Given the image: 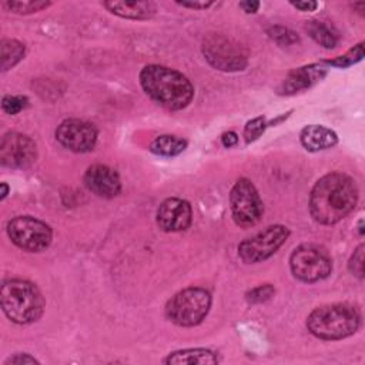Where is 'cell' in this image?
I'll list each match as a JSON object with an SVG mask.
<instances>
[{
    "label": "cell",
    "instance_id": "1",
    "mask_svg": "<svg viewBox=\"0 0 365 365\" xmlns=\"http://www.w3.org/2000/svg\"><path fill=\"white\" fill-rule=\"evenodd\" d=\"M355 181L342 173H329L319 178L311 190V217L324 225H332L346 217L356 205Z\"/></svg>",
    "mask_w": 365,
    "mask_h": 365
},
{
    "label": "cell",
    "instance_id": "2",
    "mask_svg": "<svg viewBox=\"0 0 365 365\" xmlns=\"http://www.w3.org/2000/svg\"><path fill=\"white\" fill-rule=\"evenodd\" d=\"M140 84L153 101L167 110H182L194 97L191 81L180 71L165 66H145L140 71Z\"/></svg>",
    "mask_w": 365,
    "mask_h": 365
},
{
    "label": "cell",
    "instance_id": "3",
    "mask_svg": "<svg viewBox=\"0 0 365 365\" xmlns=\"http://www.w3.org/2000/svg\"><path fill=\"white\" fill-rule=\"evenodd\" d=\"M361 315L355 305L346 302L315 308L307 318L308 331L321 339H342L358 331Z\"/></svg>",
    "mask_w": 365,
    "mask_h": 365
},
{
    "label": "cell",
    "instance_id": "4",
    "mask_svg": "<svg viewBox=\"0 0 365 365\" xmlns=\"http://www.w3.org/2000/svg\"><path fill=\"white\" fill-rule=\"evenodd\" d=\"M3 312L16 324L26 325L37 321L44 311V298L38 288L26 279H7L0 294Z\"/></svg>",
    "mask_w": 365,
    "mask_h": 365
},
{
    "label": "cell",
    "instance_id": "5",
    "mask_svg": "<svg viewBox=\"0 0 365 365\" xmlns=\"http://www.w3.org/2000/svg\"><path fill=\"white\" fill-rule=\"evenodd\" d=\"M211 295L204 288L190 287L177 292L165 305V317L178 327L198 325L208 314Z\"/></svg>",
    "mask_w": 365,
    "mask_h": 365
},
{
    "label": "cell",
    "instance_id": "6",
    "mask_svg": "<svg viewBox=\"0 0 365 365\" xmlns=\"http://www.w3.org/2000/svg\"><path fill=\"white\" fill-rule=\"evenodd\" d=\"M289 267L299 281L317 282L331 274L332 259L325 248L315 244H302L292 251Z\"/></svg>",
    "mask_w": 365,
    "mask_h": 365
},
{
    "label": "cell",
    "instance_id": "7",
    "mask_svg": "<svg viewBox=\"0 0 365 365\" xmlns=\"http://www.w3.org/2000/svg\"><path fill=\"white\" fill-rule=\"evenodd\" d=\"M202 54L217 70L238 71L247 67V53L241 44L222 36L210 34L202 40Z\"/></svg>",
    "mask_w": 365,
    "mask_h": 365
},
{
    "label": "cell",
    "instance_id": "8",
    "mask_svg": "<svg viewBox=\"0 0 365 365\" xmlns=\"http://www.w3.org/2000/svg\"><path fill=\"white\" fill-rule=\"evenodd\" d=\"M7 235L14 245L29 252H40L51 242V228L30 215H19L9 221Z\"/></svg>",
    "mask_w": 365,
    "mask_h": 365
},
{
    "label": "cell",
    "instance_id": "9",
    "mask_svg": "<svg viewBox=\"0 0 365 365\" xmlns=\"http://www.w3.org/2000/svg\"><path fill=\"white\" fill-rule=\"evenodd\" d=\"M232 218L240 227L255 225L264 212V205L254 184L248 178H240L230 192Z\"/></svg>",
    "mask_w": 365,
    "mask_h": 365
},
{
    "label": "cell",
    "instance_id": "10",
    "mask_svg": "<svg viewBox=\"0 0 365 365\" xmlns=\"http://www.w3.org/2000/svg\"><path fill=\"white\" fill-rule=\"evenodd\" d=\"M289 230L285 225H269L238 245V255L245 264H255L269 258L287 241Z\"/></svg>",
    "mask_w": 365,
    "mask_h": 365
},
{
    "label": "cell",
    "instance_id": "11",
    "mask_svg": "<svg viewBox=\"0 0 365 365\" xmlns=\"http://www.w3.org/2000/svg\"><path fill=\"white\" fill-rule=\"evenodd\" d=\"M37 157L36 143L26 134L10 131L0 143V161L6 167L27 168Z\"/></svg>",
    "mask_w": 365,
    "mask_h": 365
},
{
    "label": "cell",
    "instance_id": "12",
    "mask_svg": "<svg viewBox=\"0 0 365 365\" xmlns=\"http://www.w3.org/2000/svg\"><path fill=\"white\" fill-rule=\"evenodd\" d=\"M56 140L73 153H87L96 145L97 130L84 120L68 118L57 127Z\"/></svg>",
    "mask_w": 365,
    "mask_h": 365
},
{
    "label": "cell",
    "instance_id": "13",
    "mask_svg": "<svg viewBox=\"0 0 365 365\" xmlns=\"http://www.w3.org/2000/svg\"><path fill=\"white\" fill-rule=\"evenodd\" d=\"M157 225L165 232L184 231L191 225V205L181 198H167L157 210Z\"/></svg>",
    "mask_w": 365,
    "mask_h": 365
},
{
    "label": "cell",
    "instance_id": "14",
    "mask_svg": "<svg viewBox=\"0 0 365 365\" xmlns=\"http://www.w3.org/2000/svg\"><path fill=\"white\" fill-rule=\"evenodd\" d=\"M84 185L101 198H114L121 191V181L117 171L103 164H94L87 168Z\"/></svg>",
    "mask_w": 365,
    "mask_h": 365
},
{
    "label": "cell",
    "instance_id": "15",
    "mask_svg": "<svg viewBox=\"0 0 365 365\" xmlns=\"http://www.w3.org/2000/svg\"><path fill=\"white\" fill-rule=\"evenodd\" d=\"M325 76V67L319 64H311L299 67L288 74L281 86L282 94H295L301 90L309 88Z\"/></svg>",
    "mask_w": 365,
    "mask_h": 365
},
{
    "label": "cell",
    "instance_id": "16",
    "mask_svg": "<svg viewBox=\"0 0 365 365\" xmlns=\"http://www.w3.org/2000/svg\"><path fill=\"white\" fill-rule=\"evenodd\" d=\"M103 4L113 14L131 20H147L157 13V4L153 1H104Z\"/></svg>",
    "mask_w": 365,
    "mask_h": 365
},
{
    "label": "cell",
    "instance_id": "17",
    "mask_svg": "<svg viewBox=\"0 0 365 365\" xmlns=\"http://www.w3.org/2000/svg\"><path fill=\"white\" fill-rule=\"evenodd\" d=\"M299 140L305 150L321 151V150L334 147L338 141V137H336L335 131H332L328 127L311 124V125H307L302 128V131L299 134Z\"/></svg>",
    "mask_w": 365,
    "mask_h": 365
},
{
    "label": "cell",
    "instance_id": "18",
    "mask_svg": "<svg viewBox=\"0 0 365 365\" xmlns=\"http://www.w3.org/2000/svg\"><path fill=\"white\" fill-rule=\"evenodd\" d=\"M165 364L171 365V364H200V365H205V364H217L218 358L215 355V352L210 351V349H204V348H190V349H182V351H175L171 352L165 359Z\"/></svg>",
    "mask_w": 365,
    "mask_h": 365
},
{
    "label": "cell",
    "instance_id": "19",
    "mask_svg": "<svg viewBox=\"0 0 365 365\" xmlns=\"http://www.w3.org/2000/svg\"><path fill=\"white\" fill-rule=\"evenodd\" d=\"M305 30L312 37V40L319 46H322L324 48H334L338 44L336 33L324 21H318V20L307 21Z\"/></svg>",
    "mask_w": 365,
    "mask_h": 365
},
{
    "label": "cell",
    "instance_id": "20",
    "mask_svg": "<svg viewBox=\"0 0 365 365\" xmlns=\"http://www.w3.org/2000/svg\"><path fill=\"white\" fill-rule=\"evenodd\" d=\"M187 147V141L177 137V135H170V134H164L157 137L151 145L150 150L154 154L158 155H165V157H173V155H178L180 153H182Z\"/></svg>",
    "mask_w": 365,
    "mask_h": 365
},
{
    "label": "cell",
    "instance_id": "21",
    "mask_svg": "<svg viewBox=\"0 0 365 365\" xmlns=\"http://www.w3.org/2000/svg\"><path fill=\"white\" fill-rule=\"evenodd\" d=\"M24 56V44L14 38H4L1 41V70L7 71L14 67Z\"/></svg>",
    "mask_w": 365,
    "mask_h": 365
},
{
    "label": "cell",
    "instance_id": "22",
    "mask_svg": "<svg viewBox=\"0 0 365 365\" xmlns=\"http://www.w3.org/2000/svg\"><path fill=\"white\" fill-rule=\"evenodd\" d=\"M4 6L17 14H30L40 11L46 7L50 6V1H43V0H23V1H4Z\"/></svg>",
    "mask_w": 365,
    "mask_h": 365
},
{
    "label": "cell",
    "instance_id": "23",
    "mask_svg": "<svg viewBox=\"0 0 365 365\" xmlns=\"http://www.w3.org/2000/svg\"><path fill=\"white\" fill-rule=\"evenodd\" d=\"M364 57V43H359L356 44L355 47H352L351 50H348L345 54L342 56H338L334 60H328L325 61L327 64L329 66H335V67H339V68H345V67H349L358 61H361Z\"/></svg>",
    "mask_w": 365,
    "mask_h": 365
},
{
    "label": "cell",
    "instance_id": "24",
    "mask_svg": "<svg viewBox=\"0 0 365 365\" xmlns=\"http://www.w3.org/2000/svg\"><path fill=\"white\" fill-rule=\"evenodd\" d=\"M268 36L279 46H289L298 41V36L292 30L282 26H274L268 29Z\"/></svg>",
    "mask_w": 365,
    "mask_h": 365
},
{
    "label": "cell",
    "instance_id": "25",
    "mask_svg": "<svg viewBox=\"0 0 365 365\" xmlns=\"http://www.w3.org/2000/svg\"><path fill=\"white\" fill-rule=\"evenodd\" d=\"M274 292H275V289L271 284L258 285V287H255V288H252L251 291L247 292V301L250 304H261V302H265V301L271 299Z\"/></svg>",
    "mask_w": 365,
    "mask_h": 365
},
{
    "label": "cell",
    "instance_id": "26",
    "mask_svg": "<svg viewBox=\"0 0 365 365\" xmlns=\"http://www.w3.org/2000/svg\"><path fill=\"white\" fill-rule=\"evenodd\" d=\"M265 127H267V123H265L264 117H255V118L250 120L245 124V128H244V138H245V141L251 143V141L257 140L264 133Z\"/></svg>",
    "mask_w": 365,
    "mask_h": 365
},
{
    "label": "cell",
    "instance_id": "27",
    "mask_svg": "<svg viewBox=\"0 0 365 365\" xmlns=\"http://www.w3.org/2000/svg\"><path fill=\"white\" fill-rule=\"evenodd\" d=\"M27 106V97L24 96H4L1 100V108L4 113L14 115Z\"/></svg>",
    "mask_w": 365,
    "mask_h": 365
},
{
    "label": "cell",
    "instance_id": "28",
    "mask_svg": "<svg viewBox=\"0 0 365 365\" xmlns=\"http://www.w3.org/2000/svg\"><path fill=\"white\" fill-rule=\"evenodd\" d=\"M364 250H365V247H364V244H361V245L354 251V254H352V257H351V259H349V264H348L349 271H351L355 277H358V278H362V277H364Z\"/></svg>",
    "mask_w": 365,
    "mask_h": 365
},
{
    "label": "cell",
    "instance_id": "29",
    "mask_svg": "<svg viewBox=\"0 0 365 365\" xmlns=\"http://www.w3.org/2000/svg\"><path fill=\"white\" fill-rule=\"evenodd\" d=\"M31 365V364H38V361L29 354H16L14 356H10L4 365Z\"/></svg>",
    "mask_w": 365,
    "mask_h": 365
},
{
    "label": "cell",
    "instance_id": "30",
    "mask_svg": "<svg viewBox=\"0 0 365 365\" xmlns=\"http://www.w3.org/2000/svg\"><path fill=\"white\" fill-rule=\"evenodd\" d=\"M177 4L182 6V7H190V9H195V10H202L207 9L212 4V1H177Z\"/></svg>",
    "mask_w": 365,
    "mask_h": 365
},
{
    "label": "cell",
    "instance_id": "31",
    "mask_svg": "<svg viewBox=\"0 0 365 365\" xmlns=\"http://www.w3.org/2000/svg\"><path fill=\"white\" fill-rule=\"evenodd\" d=\"M291 4L301 11H312L318 7V4L315 1H309V0L308 1H291Z\"/></svg>",
    "mask_w": 365,
    "mask_h": 365
},
{
    "label": "cell",
    "instance_id": "32",
    "mask_svg": "<svg viewBox=\"0 0 365 365\" xmlns=\"http://www.w3.org/2000/svg\"><path fill=\"white\" fill-rule=\"evenodd\" d=\"M221 141H222L224 147L230 148V147H232V145H235L238 143V135L235 133H232V131H228V133L222 134Z\"/></svg>",
    "mask_w": 365,
    "mask_h": 365
},
{
    "label": "cell",
    "instance_id": "33",
    "mask_svg": "<svg viewBox=\"0 0 365 365\" xmlns=\"http://www.w3.org/2000/svg\"><path fill=\"white\" fill-rule=\"evenodd\" d=\"M240 7L245 11V13H255L259 7L258 1H241Z\"/></svg>",
    "mask_w": 365,
    "mask_h": 365
},
{
    "label": "cell",
    "instance_id": "34",
    "mask_svg": "<svg viewBox=\"0 0 365 365\" xmlns=\"http://www.w3.org/2000/svg\"><path fill=\"white\" fill-rule=\"evenodd\" d=\"M1 188H3V191H1L0 198H1V200H4V198H6V195H7V192H9V187H7V184H6V182H3V184H1Z\"/></svg>",
    "mask_w": 365,
    "mask_h": 365
}]
</instances>
